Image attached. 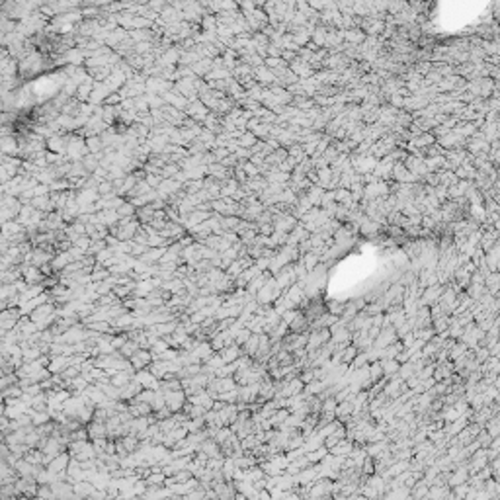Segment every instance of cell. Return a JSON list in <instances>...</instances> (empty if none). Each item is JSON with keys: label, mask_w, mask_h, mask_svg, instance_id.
<instances>
[{"label": "cell", "mask_w": 500, "mask_h": 500, "mask_svg": "<svg viewBox=\"0 0 500 500\" xmlns=\"http://www.w3.org/2000/svg\"><path fill=\"white\" fill-rule=\"evenodd\" d=\"M69 452L74 459L78 461H86V459H92L96 457V448H94V442L92 440H80V442H71L69 444Z\"/></svg>", "instance_id": "cell-1"}, {"label": "cell", "mask_w": 500, "mask_h": 500, "mask_svg": "<svg viewBox=\"0 0 500 500\" xmlns=\"http://www.w3.org/2000/svg\"><path fill=\"white\" fill-rule=\"evenodd\" d=\"M133 379H135V381H139L145 389H155V391H159V389H161V379H159V377H157V375H155L149 367L135 371Z\"/></svg>", "instance_id": "cell-2"}, {"label": "cell", "mask_w": 500, "mask_h": 500, "mask_svg": "<svg viewBox=\"0 0 500 500\" xmlns=\"http://www.w3.org/2000/svg\"><path fill=\"white\" fill-rule=\"evenodd\" d=\"M165 395H167V406L172 410V414H174V412L184 410V405H186V401H188V395H186V391H184V389L168 391V393H165Z\"/></svg>", "instance_id": "cell-3"}, {"label": "cell", "mask_w": 500, "mask_h": 500, "mask_svg": "<svg viewBox=\"0 0 500 500\" xmlns=\"http://www.w3.org/2000/svg\"><path fill=\"white\" fill-rule=\"evenodd\" d=\"M131 363H133V367L139 371V369H145V367H149L151 363H153V352L151 350H147V348H139L131 357Z\"/></svg>", "instance_id": "cell-4"}, {"label": "cell", "mask_w": 500, "mask_h": 500, "mask_svg": "<svg viewBox=\"0 0 500 500\" xmlns=\"http://www.w3.org/2000/svg\"><path fill=\"white\" fill-rule=\"evenodd\" d=\"M71 459H72V455H71V452L67 450V452L59 453L55 459H51V461L47 463V469H49L51 473H61V471H67V469H69V463H71Z\"/></svg>", "instance_id": "cell-5"}, {"label": "cell", "mask_w": 500, "mask_h": 500, "mask_svg": "<svg viewBox=\"0 0 500 500\" xmlns=\"http://www.w3.org/2000/svg\"><path fill=\"white\" fill-rule=\"evenodd\" d=\"M201 485V481L197 479V477H191L190 481H184V483H172L168 489L176 495V497H186L188 493H191L193 489H197Z\"/></svg>", "instance_id": "cell-6"}, {"label": "cell", "mask_w": 500, "mask_h": 500, "mask_svg": "<svg viewBox=\"0 0 500 500\" xmlns=\"http://www.w3.org/2000/svg\"><path fill=\"white\" fill-rule=\"evenodd\" d=\"M143 389H145V387H143V385H141L139 381L131 379V381H129L127 385L119 387V399H121V401H127V403H129V401H131V399H135V397H137V395H139V393H141Z\"/></svg>", "instance_id": "cell-7"}, {"label": "cell", "mask_w": 500, "mask_h": 500, "mask_svg": "<svg viewBox=\"0 0 500 500\" xmlns=\"http://www.w3.org/2000/svg\"><path fill=\"white\" fill-rule=\"evenodd\" d=\"M69 365H72V356H65V354L51 356V361H49L51 373H63Z\"/></svg>", "instance_id": "cell-8"}, {"label": "cell", "mask_w": 500, "mask_h": 500, "mask_svg": "<svg viewBox=\"0 0 500 500\" xmlns=\"http://www.w3.org/2000/svg\"><path fill=\"white\" fill-rule=\"evenodd\" d=\"M188 436V430L184 428V426H176L174 430H170V432H165V438H163V444L167 446L168 450H172L174 446H176V442H180V440H184Z\"/></svg>", "instance_id": "cell-9"}, {"label": "cell", "mask_w": 500, "mask_h": 500, "mask_svg": "<svg viewBox=\"0 0 500 500\" xmlns=\"http://www.w3.org/2000/svg\"><path fill=\"white\" fill-rule=\"evenodd\" d=\"M71 262H74L72 256H71V252H69V250H61V252H57L55 258L51 260V266H53L55 272H63Z\"/></svg>", "instance_id": "cell-10"}, {"label": "cell", "mask_w": 500, "mask_h": 500, "mask_svg": "<svg viewBox=\"0 0 500 500\" xmlns=\"http://www.w3.org/2000/svg\"><path fill=\"white\" fill-rule=\"evenodd\" d=\"M86 428H88L90 440H96V438H108V426H106V422L90 420V422L86 424Z\"/></svg>", "instance_id": "cell-11"}, {"label": "cell", "mask_w": 500, "mask_h": 500, "mask_svg": "<svg viewBox=\"0 0 500 500\" xmlns=\"http://www.w3.org/2000/svg\"><path fill=\"white\" fill-rule=\"evenodd\" d=\"M129 412L133 416H151L153 406L151 403H141V401H129Z\"/></svg>", "instance_id": "cell-12"}, {"label": "cell", "mask_w": 500, "mask_h": 500, "mask_svg": "<svg viewBox=\"0 0 500 500\" xmlns=\"http://www.w3.org/2000/svg\"><path fill=\"white\" fill-rule=\"evenodd\" d=\"M197 452H203V453H207V457H219V455H223V452H221V446H219V444H217L213 438H207V440H203Z\"/></svg>", "instance_id": "cell-13"}, {"label": "cell", "mask_w": 500, "mask_h": 500, "mask_svg": "<svg viewBox=\"0 0 500 500\" xmlns=\"http://www.w3.org/2000/svg\"><path fill=\"white\" fill-rule=\"evenodd\" d=\"M96 493V487H94V483H90V481H78V483H74V495L78 497V499H92V495Z\"/></svg>", "instance_id": "cell-14"}, {"label": "cell", "mask_w": 500, "mask_h": 500, "mask_svg": "<svg viewBox=\"0 0 500 500\" xmlns=\"http://www.w3.org/2000/svg\"><path fill=\"white\" fill-rule=\"evenodd\" d=\"M193 354H195V356L201 359V363H203V361H207V359L215 354V350H213V346H211V342H209V340H201V342L195 346Z\"/></svg>", "instance_id": "cell-15"}, {"label": "cell", "mask_w": 500, "mask_h": 500, "mask_svg": "<svg viewBox=\"0 0 500 500\" xmlns=\"http://www.w3.org/2000/svg\"><path fill=\"white\" fill-rule=\"evenodd\" d=\"M221 356H223L225 363H231V361H235V359H238V357L242 356V346H238V344L225 346V348L221 350Z\"/></svg>", "instance_id": "cell-16"}, {"label": "cell", "mask_w": 500, "mask_h": 500, "mask_svg": "<svg viewBox=\"0 0 500 500\" xmlns=\"http://www.w3.org/2000/svg\"><path fill=\"white\" fill-rule=\"evenodd\" d=\"M258 344H260V334H254L242 344V354H248V356H252V357H256V354H258Z\"/></svg>", "instance_id": "cell-17"}, {"label": "cell", "mask_w": 500, "mask_h": 500, "mask_svg": "<svg viewBox=\"0 0 500 500\" xmlns=\"http://www.w3.org/2000/svg\"><path fill=\"white\" fill-rule=\"evenodd\" d=\"M182 426H184L188 432H199V430H203V428L207 426V422H205L203 416H197V418H188Z\"/></svg>", "instance_id": "cell-18"}, {"label": "cell", "mask_w": 500, "mask_h": 500, "mask_svg": "<svg viewBox=\"0 0 500 500\" xmlns=\"http://www.w3.org/2000/svg\"><path fill=\"white\" fill-rule=\"evenodd\" d=\"M244 270H246L244 262H242L240 258H237V260H233V262H231V266H229V268H227L225 272H227V274H229V276H231L233 280H237V278H238V276H240V274H242Z\"/></svg>", "instance_id": "cell-19"}, {"label": "cell", "mask_w": 500, "mask_h": 500, "mask_svg": "<svg viewBox=\"0 0 500 500\" xmlns=\"http://www.w3.org/2000/svg\"><path fill=\"white\" fill-rule=\"evenodd\" d=\"M145 481H147L149 487H165L167 475H165V471H151V475Z\"/></svg>", "instance_id": "cell-20"}, {"label": "cell", "mask_w": 500, "mask_h": 500, "mask_svg": "<svg viewBox=\"0 0 500 500\" xmlns=\"http://www.w3.org/2000/svg\"><path fill=\"white\" fill-rule=\"evenodd\" d=\"M41 356H43V352H41V348L37 344L24 348V361H33V359H39Z\"/></svg>", "instance_id": "cell-21"}, {"label": "cell", "mask_w": 500, "mask_h": 500, "mask_svg": "<svg viewBox=\"0 0 500 500\" xmlns=\"http://www.w3.org/2000/svg\"><path fill=\"white\" fill-rule=\"evenodd\" d=\"M137 350H139V344H137L135 340L127 338V342H125V344L119 348V354H121V356H125V357H131V356H133Z\"/></svg>", "instance_id": "cell-22"}, {"label": "cell", "mask_w": 500, "mask_h": 500, "mask_svg": "<svg viewBox=\"0 0 500 500\" xmlns=\"http://www.w3.org/2000/svg\"><path fill=\"white\" fill-rule=\"evenodd\" d=\"M264 477H266V473H264V469H262V467L252 465V467H248V469H246V479H248V481H252V483H256V481H260V479H264Z\"/></svg>", "instance_id": "cell-23"}, {"label": "cell", "mask_w": 500, "mask_h": 500, "mask_svg": "<svg viewBox=\"0 0 500 500\" xmlns=\"http://www.w3.org/2000/svg\"><path fill=\"white\" fill-rule=\"evenodd\" d=\"M31 418H33V426H41V424L53 420L51 414H49V410H35V412L31 414Z\"/></svg>", "instance_id": "cell-24"}, {"label": "cell", "mask_w": 500, "mask_h": 500, "mask_svg": "<svg viewBox=\"0 0 500 500\" xmlns=\"http://www.w3.org/2000/svg\"><path fill=\"white\" fill-rule=\"evenodd\" d=\"M262 469H264V473H266L268 477H278V475L282 473V465H278V463H274V461L262 463Z\"/></svg>", "instance_id": "cell-25"}, {"label": "cell", "mask_w": 500, "mask_h": 500, "mask_svg": "<svg viewBox=\"0 0 500 500\" xmlns=\"http://www.w3.org/2000/svg\"><path fill=\"white\" fill-rule=\"evenodd\" d=\"M16 383H20V377H18V373H16V371H12V373H4V375H2L0 387H2V389H6V387L16 385Z\"/></svg>", "instance_id": "cell-26"}, {"label": "cell", "mask_w": 500, "mask_h": 500, "mask_svg": "<svg viewBox=\"0 0 500 500\" xmlns=\"http://www.w3.org/2000/svg\"><path fill=\"white\" fill-rule=\"evenodd\" d=\"M35 499H57V497H55V491L51 485H39Z\"/></svg>", "instance_id": "cell-27"}, {"label": "cell", "mask_w": 500, "mask_h": 500, "mask_svg": "<svg viewBox=\"0 0 500 500\" xmlns=\"http://www.w3.org/2000/svg\"><path fill=\"white\" fill-rule=\"evenodd\" d=\"M82 371H80V365H69L63 373H61V377L63 379H67V381H71V379H74L76 375H80Z\"/></svg>", "instance_id": "cell-28"}, {"label": "cell", "mask_w": 500, "mask_h": 500, "mask_svg": "<svg viewBox=\"0 0 500 500\" xmlns=\"http://www.w3.org/2000/svg\"><path fill=\"white\" fill-rule=\"evenodd\" d=\"M209 342H211V346H213V350H215V352H221V350L227 346V342H225V336H223V333L215 334V336H213Z\"/></svg>", "instance_id": "cell-29"}, {"label": "cell", "mask_w": 500, "mask_h": 500, "mask_svg": "<svg viewBox=\"0 0 500 500\" xmlns=\"http://www.w3.org/2000/svg\"><path fill=\"white\" fill-rule=\"evenodd\" d=\"M72 244H76V246H80V248H84V250L88 252V248L92 246V238H88V235H82V237H78Z\"/></svg>", "instance_id": "cell-30"}, {"label": "cell", "mask_w": 500, "mask_h": 500, "mask_svg": "<svg viewBox=\"0 0 500 500\" xmlns=\"http://www.w3.org/2000/svg\"><path fill=\"white\" fill-rule=\"evenodd\" d=\"M133 240H135V242H141V244H147V242H149V235H147L145 231H141V229H139Z\"/></svg>", "instance_id": "cell-31"}, {"label": "cell", "mask_w": 500, "mask_h": 500, "mask_svg": "<svg viewBox=\"0 0 500 500\" xmlns=\"http://www.w3.org/2000/svg\"><path fill=\"white\" fill-rule=\"evenodd\" d=\"M221 223H223V229H235V227H237V219H235V217H227V219H223Z\"/></svg>", "instance_id": "cell-32"}, {"label": "cell", "mask_w": 500, "mask_h": 500, "mask_svg": "<svg viewBox=\"0 0 500 500\" xmlns=\"http://www.w3.org/2000/svg\"><path fill=\"white\" fill-rule=\"evenodd\" d=\"M114 221H116V213H106V215H104V223H106V225H112Z\"/></svg>", "instance_id": "cell-33"}, {"label": "cell", "mask_w": 500, "mask_h": 500, "mask_svg": "<svg viewBox=\"0 0 500 500\" xmlns=\"http://www.w3.org/2000/svg\"><path fill=\"white\" fill-rule=\"evenodd\" d=\"M131 211H133V209H131L129 205H123V207H121V213H125V215H129Z\"/></svg>", "instance_id": "cell-34"}]
</instances>
